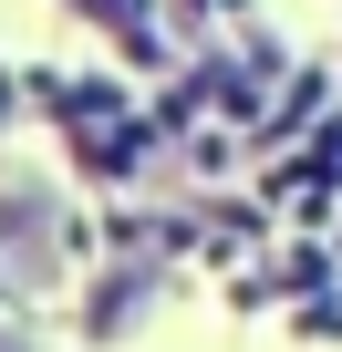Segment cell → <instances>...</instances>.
Instances as JSON below:
<instances>
[{"label": "cell", "instance_id": "7a4b0ae2", "mask_svg": "<svg viewBox=\"0 0 342 352\" xmlns=\"http://www.w3.org/2000/svg\"><path fill=\"white\" fill-rule=\"evenodd\" d=\"M0 352H21V342H0Z\"/></svg>", "mask_w": 342, "mask_h": 352}, {"label": "cell", "instance_id": "6da1fadb", "mask_svg": "<svg viewBox=\"0 0 342 352\" xmlns=\"http://www.w3.org/2000/svg\"><path fill=\"white\" fill-rule=\"evenodd\" d=\"M0 114H11V83H0Z\"/></svg>", "mask_w": 342, "mask_h": 352}]
</instances>
